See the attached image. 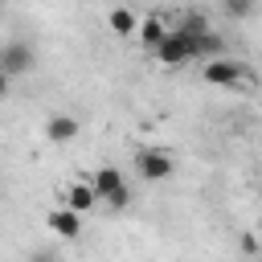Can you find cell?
Wrapping results in <instances>:
<instances>
[{
	"label": "cell",
	"mask_w": 262,
	"mask_h": 262,
	"mask_svg": "<svg viewBox=\"0 0 262 262\" xmlns=\"http://www.w3.org/2000/svg\"><path fill=\"white\" fill-rule=\"evenodd\" d=\"M90 188H94V196H98V201H106L111 209L131 205V188H127V180H123V172H119V168H98V172L90 176Z\"/></svg>",
	"instance_id": "cell-1"
},
{
	"label": "cell",
	"mask_w": 262,
	"mask_h": 262,
	"mask_svg": "<svg viewBox=\"0 0 262 262\" xmlns=\"http://www.w3.org/2000/svg\"><path fill=\"white\" fill-rule=\"evenodd\" d=\"M78 135V119L74 115H49L45 119V139L49 143H70Z\"/></svg>",
	"instance_id": "cell-7"
},
{
	"label": "cell",
	"mask_w": 262,
	"mask_h": 262,
	"mask_svg": "<svg viewBox=\"0 0 262 262\" xmlns=\"http://www.w3.org/2000/svg\"><path fill=\"white\" fill-rule=\"evenodd\" d=\"M156 57H160V66H168V70H176V66H184V61H192V49H188V41L180 37V33H168V41L156 49Z\"/></svg>",
	"instance_id": "cell-5"
},
{
	"label": "cell",
	"mask_w": 262,
	"mask_h": 262,
	"mask_svg": "<svg viewBox=\"0 0 262 262\" xmlns=\"http://www.w3.org/2000/svg\"><path fill=\"white\" fill-rule=\"evenodd\" d=\"M49 229H53V233H61L66 242H74V237L82 233V213H74V209H66V205H61V209H53V213H49Z\"/></svg>",
	"instance_id": "cell-6"
},
{
	"label": "cell",
	"mask_w": 262,
	"mask_h": 262,
	"mask_svg": "<svg viewBox=\"0 0 262 262\" xmlns=\"http://www.w3.org/2000/svg\"><path fill=\"white\" fill-rule=\"evenodd\" d=\"M37 66V49L29 45V41H4V49H0V74L4 78H20V74H29Z\"/></svg>",
	"instance_id": "cell-2"
},
{
	"label": "cell",
	"mask_w": 262,
	"mask_h": 262,
	"mask_svg": "<svg viewBox=\"0 0 262 262\" xmlns=\"http://www.w3.org/2000/svg\"><path fill=\"white\" fill-rule=\"evenodd\" d=\"M29 262H53V254H49V250H37V254H33Z\"/></svg>",
	"instance_id": "cell-12"
},
{
	"label": "cell",
	"mask_w": 262,
	"mask_h": 262,
	"mask_svg": "<svg viewBox=\"0 0 262 262\" xmlns=\"http://www.w3.org/2000/svg\"><path fill=\"white\" fill-rule=\"evenodd\" d=\"M250 12H254V4H250V0H225V16L242 20V16H250Z\"/></svg>",
	"instance_id": "cell-11"
},
{
	"label": "cell",
	"mask_w": 262,
	"mask_h": 262,
	"mask_svg": "<svg viewBox=\"0 0 262 262\" xmlns=\"http://www.w3.org/2000/svg\"><path fill=\"white\" fill-rule=\"evenodd\" d=\"M168 33H172V29H164V20H160V16H147V20L139 25V41H143L151 53H156V49L168 41Z\"/></svg>",
	"instance_id": "cell-10"
},
{
	"label": "cell",
	"mask_w": 262,
	"mask_h": 262,
	"mask_svg": "<svg viewBox=\"0 0 262 262\" xmlns=\"http://www.w3.org/2000/svg\"><path fill=\"white\" fill-rule=\"evenodd\" d=\"M106 25H111V33H119V37L139 33V16H135L131 8H111V12H106Z\"/></svg>",
	"instance_id": "cell-9"
},
{
	"label": "cell",
	"mask_w": 262,
	"mask_h": 262,
	"mask_svg": "<svg viewBox=\"0 0 262 262\" xmlns=\"http://www.w3.org/2000/svg\"><path fill=\"white\" fill-rule=\"evenodd\" d=\"M61 205H66V209H74V213H86V209H94V205H98V196H94L90 180H78V184H70V188H66Z\"/></svg>",
	"instance_id": "cell-8"
},
{
	"label": "cell",
	"mask_w": 262,
	"mask_h": 262,
	"mask_svg": "<svg viewBox=\"0 0 262 262\" xmlns=\"http://www.w3.org/2000/svg\"><path fill=\"white\" fill-rule=\"evenodd\" d=\"M201 78L209 82V86H242V78H246V66L242 61H233V57H221V61H209L205 70H201Z\"/></svg>",
	"instance_id": "cell-4"
},
{
	"label": "cell",
	"mask_w": 262,
	"mask_h": 262,
	"mask_svg": "<svg viewBox=\"0 0 262 262\" xmlns=\"http://www.w3.org/2000/svg\"><path fill=\"white\" fill-rule=\"evenodd\" d=\"M172 168H176V164H172V156H168L164 147H139V151H135V172H139L143 180H151V184H156V180H168Z\"/></svg>",
	"instance_id": "cell-3"
}]
</instances>
